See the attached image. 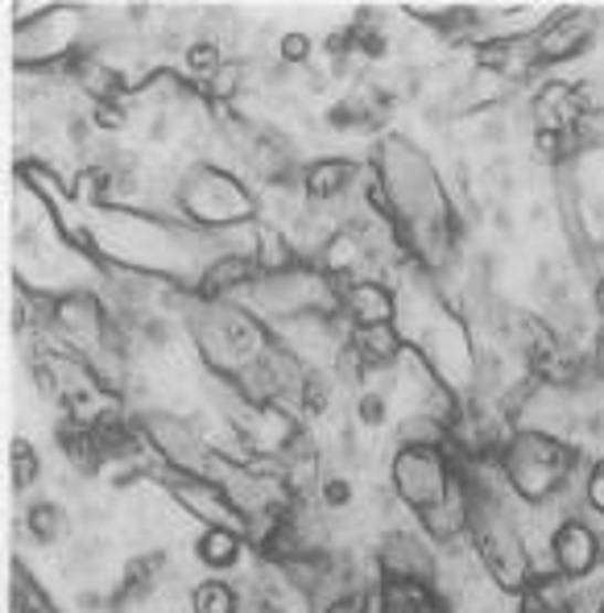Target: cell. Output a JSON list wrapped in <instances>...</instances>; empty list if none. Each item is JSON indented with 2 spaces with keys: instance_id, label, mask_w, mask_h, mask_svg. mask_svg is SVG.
<instances>
[{
  "instance_id": "ba28073f",
  "label": "cell",
  "mask_w": 604,
  "mask_h": 613,
  "mask_svg": "<svg viewBox=\"0 0 604 613\" xmlns=\"http://www.w3.org/2000/svg\"><path fill=\"white\" fill-rule=\"evenodd\" d=\"M245 278H248L245 253H229V257L208 265V290H232V286H241Z\"/></svg>"
},
{
  "instance_id": "5b68a950",
  "label": "cell",
  "mask_w": 604,
  "mask_h": 613,
  "mask_svg": "<svg viewBox=\"0 0 604 613\" xmlns=\"http://www.w3.org/2000/svg\"><path fill=\"white\" fill-rule=\"evenodd\" d=\"M352 352H357L364 364H390L393 357H398V336L390 331V324L360 328L357 340H352Z\"/></svg>"
},
{
  "instance_id": "2e32d148",
  "label": "cell",
  "mask_w": 604,
  "mask_h": 613,
  "mask_svg": "<svg viewBox=\"0 0 604 613\" xmlns=\"http://www.w3.org/2000/svg\"><path fill=\"white\" fill-rule=\"evenodd\" d=\"M584 494H589V501L596 506V510H604V461L596 464V468H592L589 489H584Z\"/></svg>"
},
{
  "instance_id": "ac0fdd59",
  "label": "cell",
  "mask_w": 604,
  "mask_h": 613,
  "mask_svg": "<svg viewBox=\"0 0 604 613\" xmlns=\"http://www.w3.org/2000/svg\"><path fill=\"white\" fill-rule=\"evenodd\" d=\"M327 501H331V506H343V501H348V480H340V477L327 480Z\"/></svg>"
},
{
  "instance_id": "5bb4252c",
  "label": "cell",
  "mask_w": 604,
  "mask_h": 613,
  "mask_svg": "<svg viewBox=\"0 0 604 613\" xmlns=\"http://www.w3.org/2000/svg\"><path fill=\"white\" fill-rule=\"evenodd\" d=\"M385 419V398L377 394H364L360 398V423H369V427H377Z\"/></svg>"
},
{
  "instance_id": "9a60e30c",
  "label": "cell",
  "mask_w": 604,
  "mask_h": 613,
  "mask_svg": "<svg viewBox=\"0 0 604 613\" xmlns=\"http://www.w3.org/2000/svg\"><path fill=\"white\" fill-rule=\"evenodd\" d=\"M307 50H310L307 38H303V33H290V38L282 42V59H286V63H303V59H307Z\"/></svg>"
},
{
  "instance_id": "52a82bcc",
  "label": "cell",
  "mask_w": 604,
  "mask_h": 613,
  "mask_svg": "<svg viewBox=\"0 0 604 613\" xmlns=\"http://www.w3.org/2000/svg\"><path fill=\"white\" fill-rule=\"evenodd\" d=\"M199 556L208 563H215V568H229V563H236V556H241V547H236V535L224 527L208 530L203 539H199Z\"/></svg>"
},
{
  "instance_id": "ffe728a7",
  "label": "cell",
  "mask_w": 604,
  "mask_h": 613,
  "mask_svg": "<svg viewBox=\"0 0 604 613\" xmlns=\"http://www.w3.org/2000/svg\"><path fill=\"white\" fill-rule=\"evenodd\" d=\"M601 613H604V610H601Z\"/></svg>"
},
{
  "instance_id": "d6986e66",
  "label": "cell",
  "mask_w": 604,
  "mask_h": 613,
  "mask_svg": "<svg viewBox=\"0 0 604 613\" xmlns=\"http://www.w3.org/2000/svg\"><path fill=\"white\" fill-rule=\"evenodd\" d=\"M596 303H601V311H604V282H601V290H596Z\"/></svg>"
},
{
  "instance_id": "8fae6325",
  "label": "cell",
  "mask_w": 604,
  "mask_h": 613,
  "mask_svg": "<svg viewBox=\"0 0 604 613\" xmlns=\"http://www.w3.org/2000/svg\"><path fill=\"white\" fill-rule=\"evenodd\" d=\"M476 137L485 141V146H506L509 141V116H480V129H476Z\"/></svg>"
},
{
  "instance_id": "4fadbf2b",
  "label": "cell",
  "mask_w": 604,
  "mask_h": 613,
  "mask_svg": "<svg viewBox=\"0 0 604 613\" xmlns=\"http://www.w3.org/2000/svg\"><path fill=\"white\" fill-rule=\"evenodd\" d=\"M187 63L203 71V75H215V66H220V54H215L212 42H195V46L187 50Z\"/></svg>"
},
{
  "instance_id": "9c48e42d",
  "label": "cell",
  "mask_w": 604,
  "mask_h": 613,
  "mask_svg": "<svg viewBox=\"0 0 604 613\" xmlns=\"http://www.w3.org/2000/svg\"><path fill=\"white\" fill-rule=\"evenodd\" d=\"M195 613H236V593L224 580H208L195 589Z\"/></svg>"
},
{
  "instance_id": "30bf717a",
  "label": "cell",
  "mask_w": 604,
  "mask_h": 613,
  "mask_svg": "<svg viewBox=\"0 0 604 613\" xmlns=\"http://www.w3.org/2000/svg\"><path fill=\"white\" fill-rule=\"evenodd\" d=\"M13 477L17 489H30L33 477H38V461H33L30 444H13Z\"/></svg>"
},
{
  "instance_id": "e0dca14e",
  "label": "cell",
  "mask_w": 604,
  "mask_h": 613,
  "mask_svg": "<svg viewBox=\"0 0 604 613\" xmlns=\"http://www.w3.org/2000/svg\"><path fill=\"white\" fill-rule=\"evenodd\" d=\"M327 613H364V596L360 593H343L340 601H331Z\"/></svg>"
},
{
  "instance_id": "6da1fadb",
  "label": "cell",
  "mask_w": 604,
  "mask_h": 613,
  "mask_svg": "<svg viewBox=\"0 0 604 613\" xmlns=\"http://www.w3.org/2000/svg\"><path fill=\"white\" fill-rule=\"evenodd\" d=\"M398 489L406 494L410 506H418V510H431V506H439L443 497H447V464H443V452L439 447H406L402 456H398Z\"/></svg>"
},
{
  "instance_id": "7c38bea8",
  "label": "cell",
  "mask_w": 604,
  "mask_h": 613,
  "mask_svg": "<svg viewBox=\"0 0 604 613\" xmlns=\"http://www.w3.org/2000/svg\"><path fill=\"white\" fill-rule=\"evenodd\" d=\"M30 527L38 539H54L59 535V527H63V518H59V510L54 506H33L30 510Z\"/></svg>"
},
{
  "instance_id": "3957f363",
  "label": "cell",
  "mask_w": 604,
  "mask_h": 613,
  "mask_svg": "<svg viewBox=\"0 0 604 613\" xmlns=\"http://www.w3.org/2000/svg\"><path fill=\"white\" fill-rule=\"evenodd\" d=\"M592 30L596 21L589 13H563L555 17L542 33H534L539 42V59L542 63H555V59H572V54H584L592 46Z\"/></svg>"
},
{
  "instance_id": "7a4b0ae2",
  "label": "cell",
  "mask_w": 604,
  "mask_h": 613,
  "mask_svg": "<svg viewBox=\"0 0 604 613\" xmlns=\"http://www.w3.org/2000/svg\"><path fill=\"white\" fill-rule=\"evenodd\" d=\"M551 551H555V568L563 572V577H589L592 568H596V560H601V539H596V530L584 522V518H572V522H559L555 530V543H551Z\"/></svg>"
},
{
  "instance_id": "8992f818",
  "label": "cell",
  "mask_w": 604,
  "mask_h": 613,
  "mask_svg": "<svg viewBox=\"0 0 604 613\" xmlns=\"http://www.w3.org/2000/svg\"><path fill=\"white\" fill-rule=\"evenodd\" d=\"M348 179H352V166H343V162H315L307 170V191L315 199H331V195H340L343 187H348Z\"/></svg>"
},
{
  "instance_id": "277c9868",
  "label": "cell",
  "mask_w": 604,
  "mask_h": 613,
  "mask_svg": "<svg viewBox=\"0 0 604 613\" xmlns=\"http://www.w3.org/2000/svg\"><path fill=\"white\" fill-rule=\"evenodd\" d=\"M348 311L357 315L364 328H377V324H390L393 303L377 282H357V286L348 290Z\"/></svg>"
}]
</instances>
